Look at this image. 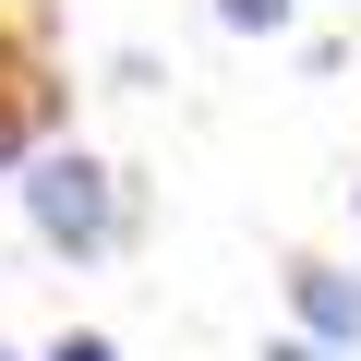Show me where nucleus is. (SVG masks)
Returning a JSON list of instances; mask_svg holds the SVG:
<instances>
[{"label": "nucleus", "mask_w": 361, "mask_h": 361, "mask_svg": "<svg viewBox=\"0 0 361 361\" xmlns=\"http://www.w3.org/2000/svg\"><path fill=\"white\" fill-rule=\"evenodd\" d=\"M25 229H37L49 253L97 265V253L121 241V169H97L85 145H37V157H25Z\"/></svg>", "instance_id": "f257e3e1"}, {"label": "nucleus", "mask_w": 361, "mask_h": 361, "mask_svg": "<svg viewBox=\"0 0 361 361\" xmlns=\"http://www.w3.org/2000/svg\"><path fill=\"white\" fill-rule=\"evenodd\" d=\"M49 121H61L49 49H37V37H0V169H25V157L49 145Z\"/></svg>", "instance_id": "f03ea898"}, {"label": "nucleus", "mask_w": 361, "mask_h": 361, "mask_svg": "<svg viewBox=\"0 0 361 361\" xmlns=\"http://www.w3.org/2000/svg\"><path fill=\"white\" fill-rule=\"evenodd\" d=\"M265 361H337L325 337H265Z\"/></svg>", "instance_id": "423d86ee"}, {"label": "nucleus", "mask_w": 361, "mask_h": 361, "mask_svg": "<svg viewBox=\"0 0 361 361\" xmlns=\"http://www.w3.org/2000/svg\"><path fill=\"white\" fill-rule=\"evenodd\" d=\"M277 289H289L301 337H325L337 361H361V277H349V265H313V253H301V265H289Z\"/></svg>", "instance_id": "7ed1b4c3"}, {"label": "nucleus", "mask_w": 361, "mask_h": 361, "mask_svg": "<svg viewBox=\"0 0 361 361\" xmlns=\"http://www.w3.org/2000/svg\"><path fill=\"white\" fill-rule=\"evenodd\" d=\"M49 361H121V349H109L97 325H61V337H49Z\"/></svg>", "instance_id": "39448f33"}, {"label": "nucleus", "mask_w": 361, "mask_h": 361, "mask_svg": "<svg viewBox=\"0 0 361 361\" xmlns=\"http://www.w3.org/2000/svg\"><path fill=\"white\" fill-rule=\"evenodd\" d=\"M0 361H25V349H13V337H0Z\"/></svg>", "instance_id": "0eeeda50"}, {"label": "nucleus", "mask_w": 361, "mask_h": 361, "mask_svg": "<svg viewBox=\"0 0 361 361\" xmlns=\"http://www.w3.org/2000/svg\"><path fill=\"white\" fill-rule=\"evenodd\" d=\"M289 13H301V0H217L229 37H289Z\"/></svg>", "instance_id": "20e7f679"}]
</instances>
